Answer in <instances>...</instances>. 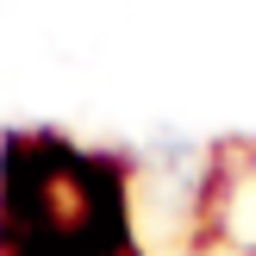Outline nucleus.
<instances>
[{
    "label": "nucleus",
    "mask_w": 256,
    "mask_h": 256,
    "mask_svg": "<svg viewBox=\"0 0 256 256\" xmlns=\"http://www.w3.org/2000/svg\"><path fill=\"white\" fill-rule=\"evenodd\" d=\"M0 238L12 256H112L125 244L112 169L69 144H12Z\"/></svg>",
    "instance_id": "f257e3e1"
}]
</instances>
